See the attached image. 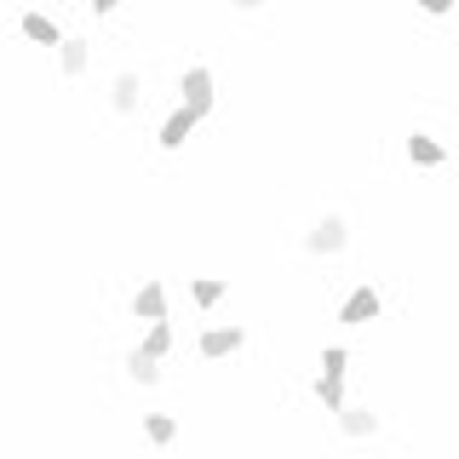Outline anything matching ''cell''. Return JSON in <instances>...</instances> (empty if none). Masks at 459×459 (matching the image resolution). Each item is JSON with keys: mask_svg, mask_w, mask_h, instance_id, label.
Here are the masks:
<instances>
[{"mask_svg": "<svg viewBox=\"0 0 459 459\" xmlns=\"http://www.w3.org/2000/svg\"><path fill=\"white\" fill-rule=\"evenodd\" d=\"M344 247H351V224L339 212H327V219H316L305 230V253H316V258H339Z\"/></svg>", "mask_w": 459, "mask_h": 459, "instance_id": "1", "label": "cell"}, {"mask_svg": "<svg viewBox=\"0 0 459 459\" xmlns=\"http://www.w3.org/2000/svg\"><path fill=\"white\" fill-rule=\"evenodd\" d=\"M178 92H184V104L207 121V115H212V69L207 64H190V69H184V81H178Z\"/></svg>", "mask_w": 459, "mask_h": 459, "instance_id": "2", "label": "cell"}, {"mask_svg": "<svg viewBox=\"0 0 459 459\" xmlns=\"http://www.w3.org/2000/svg\"><path fill=\"white\" fill-rule=\"evenodd\" d=\"M379 310H385L379 287H356V293H351V299L339 305V322H344V327H368V322H373Z\"/></svg>", "mask_w": 459, "mask_h": 459, "instance_id": "3", "label": "cell"}, {"mask_svg": "<svg viewBox=\"0 0 459 459\" xmlns=\"http://www.w3.org/2000/svg\"><path fill=\"white\" fill-rule=\"evenodd\" d=\"M241 344H247V333H241L236 322H219V327L201 333V356H207V362H224V356H236Z\"/></svg>", "mask_w": 459, "mask_h": 459, "instance_id": "4", "label": "cell"}, {"mask_svg": "<svg viewBox=\"0 0 459 459\" xmlns=\"http://www.w3.org/2000/svg\"><path fill=\"white\" fill-rule=\"evenodd\" d=\"M195 126H201V115H195L190 104H178V109H172L167 121H161V133H155V143H161V150H184Z\"/></svg>", "mask_w": 459, "mask_h": 459, "instance_id": "5", "label": "cell"}, {"mask_svg": "<svg viewBox=\"0 0 459 459\" xmlns=\"http://www.w3.org/2000/svg\"><path fill=\"white\" fill-rule=\"evenodd\" d=\"M18 29H23V40H35V47H64V29H57V18H47V12H23L18 18Z\"/></svg>", "mask_w": 459, "mask_h": 459, "instance_id": "6", "label": "cell"}, {"mask_svg": "<svg viewBox=\"0 0 459 459\" xmlns=\"http://www.w3.org/2000/svg\"><path fill=\"white\" fill-rule=\"evenodd\" d=\"M138 104H143V81L133 75V69H121V75L109 81V109L115 115H133Z\"/></svg>", "mask_w": 459, "mask_h": 459, "instance_id": "7", "label": "cell"}, {"mask_svg": "<svg viewBox=\"0 0 459 459\" xmlns=\"http://www.w3.org/2000/svg\"><path fill=\"white\" fill-rule=\"evenodd\" d=\"M133 316L138 322H167V287L161 281H143L133 293Z\"/></svg>", "mask_w": 459, "mask_h": 459, "instance_id": "8", "label": "cell"}, {"mask_svg": "<svg viewBox=\"0 0 459 459\" xmlns=\"http://www.w3.org/2000/svg\"><path fill=\"white\" fill-rule=\"evenodd\" d=\"M408 161H413V167H442V161H448V150H442V138L413 133V138H408Z\"/></svg>", "mask_w": 459, "mask_h": 459, "instance_id": "9", "label": "cell"}, {"mask_svg": "<svg viewBox=\"0 0 459 459\" xmlns=\"http://www.w3.org/2000/svg\"><path fill=\"white\" fill-rule=\"evenodd\" d=\"M126 379H133V385H161V356H150L138 344V351L126 356Z\"/></svg>", "mask_w": 459, "mask_h": 459, "instance_id": "10", "label": "cell"}, {"mask_svg": "<svg viewBox=\"0 0 459 459\" xmlns=\"http://www.w3.org/2000/svg\"><path fill=\"white\" fill-rule=\"evenodd\" d=\"M339 430H344V437H373V430H379V413L344 402V408H339Z\"/></svg>", "mask_w": 459, "mask_h": 459, "instance_id": "11", "label": "cell"}, {"mask_svg": "<svg viewBox=\"0 0 459 459\" xmlns=\"http://www.w3.org/2000/svg\"><path fill=\"white\" fill-rule=\"evenodd\" d=\"M86 64H92V52H86V40H75V35H69L64 47H57V69H64V75L75 81V75H86Z\"/></svg>", "mask_w": 459, "mask_h": 459, "instance_id": "12", "label": "cell"}, {"mask_svg": "<svg viewBox=\"0 0 459 459\" xmlns=\"http://www.w3.org/2000/svg\"><path fill=\"white\" fill-rule=\"evenodd\" d=\"M316 402H322L327 413H339L344 408V373H322V379H316Z\"/></svg>", "mask_w": 459, "mask_h": 459, "instance_id": "13", "label": "cell"}, {"mask_svg": "<svg viewBox=\"0 0 459 459\" xmlns=\"http://www.w3.org/2000/svg\"><path fill=\"white\" fill-rule=\"evenodd\" d=\"M190 299H195L201 310H212V305L224 299V281H219V276H195V281H190Z\"/></svg>", "mask_w": 459, "mask_h": 459, "instance_id": "14", "label": "cell"}, {"mask_svg": "<svg viewBox=\"0 0 459 459\" xmlns=\"http://www.w3.org/2000/svg\"><path fill=\"white\" fill-rule=\"evenodd\" d=\"M143 437H150V442H155V448H167V442H172V437H178V425H172V420H167V413H150V420H143Z\"/></svg>", "mask_w": 459, "mask_h": 459, "instance_id": "15", "label": "cell"}, {"mask_svg": "<svg viewBox=\"0 0 459 459\" xmlns=\"http://www.w3.org/2000/svg\"><path fill=\"white\" fill-rule=\"evenodd\" d=\"M143 351H150V356H167V351H172V327H167V322H150V333H143Z\"/></svg>", "mask_w": 459, "mask_h": 459, "instance_id": "16", "label": "cell"}, {"mask_svg": "<svg viewBox=\"0 0 459 459\" xmlns=\"http://www.w3.org/2000/svg\"><path fill=\"white\" fill-rule=\"evenodd\" d=\"M322 373H351V351H344V344H327V351H322Z\"/></svg>", "mask_w": 459, "mask_h": 459, "instance_id": "17", "label": "cell"}, {"mask_svg": "<svg viewBox=\"0 0 459 459\" xmlns=\"http://www.w3.org/2000/svg\"><path fill=\"white\" fill-rule=\"evenodd\" d=\"M420 12H425V18H448L454 0H420Z\"/></svg>", "mask_w": 459, "mask_h": 459, "instance_id": "18", "label": "cell"}, {"mask_svg": "<svg viewBox=\"0 0 459 459\" xmlns=\"http://www.w3.org/2000/svg\"><path fill=\"white\" fill-rule=\"evenodd\" d=\"M86 6H92L98 18H104V12H115V6H121V0H86Z\"/></svg>", "mask_w": 459, "mask_h": 459, "instance_id": "19", "label": "cell"}, {"mask_svg": "<svg viewBox=\"0 0 459 459\" xmlns=\"http://www.w3.org/2000/svg\"><path fill=\"white\" fill-rule=\"evenodd\" d=\"M230 6H236V12H258V6H264V0H230Z\"/></svg>", "mask_w": 459, "mask_h": 459, "instance_id": "20", "label": "cell"}]
</instances>
